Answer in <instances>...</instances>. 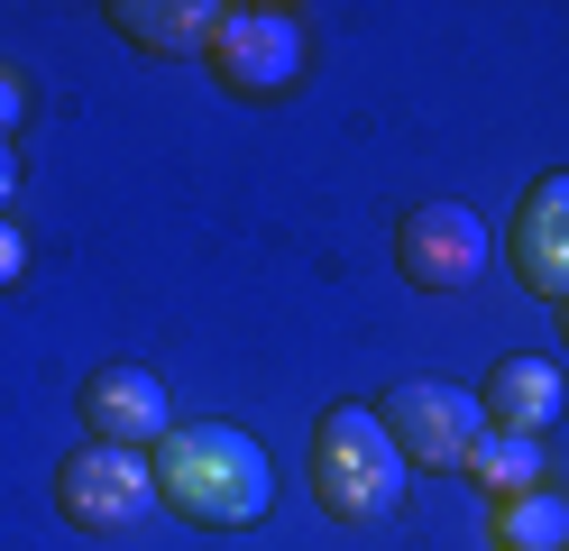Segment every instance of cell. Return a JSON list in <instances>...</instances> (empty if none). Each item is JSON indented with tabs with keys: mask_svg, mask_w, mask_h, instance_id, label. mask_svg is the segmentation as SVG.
Wrapping results in <instances>:
<instances>
[{
	"mask_svg": "<svg viewBox=\"0 0 569 551\" xmlns=\"http://www.w3.org/2000/svg\"><path fill=\"white\" fill-rule=\"evenodd\" d=\"M56 505H64L74 533L120 542V533H138L157 514V469H148V451H101V441H83V451L56 469Z\"/></svg>",
	"mask_w": 569,
	"mask_h": 551,
	"instance_id": "cell-5",
	"label": "cell"
},
{
	"mask_svg": "<svg viewBox=\"0 0 569 551\" xmlns=\"http://www.w3.org/2000/svg\"><path fill=\"white\" fill-rule=\"evenodd\" d=\"M83 432L101 441V451H157V441L174 432V404H166V377L138 358H111L83 377Z\"/></svg>",
	"mask_w": 569,
	"mask_h": 551,
	"instance_id": "cell-7",
	"label": "cell"
},
{
	"mask_svg": "<svg viewBox=\"0 0 569 551\" xmlns=\"http://www.w3.org/2000/svg\"><path fill=\"white\" fill-rule=\"evenodd\" d=\"M396 267L413 294H469L487 267H496V230L469 211V203H413L396 220Z\"/></svg>",
	"mask_w": 569,
	"mask_h": 551,
	"instance_id": "cell-4",
	"label": "cell"
},
{
	"mask_svg": "<svg viewBox=\"0 0 569 551\" xmlns=\"http://www.w3.org/2000/svg\"><path fill=\"white\" fill-rule=\"evenodd\" d=\"M10 203H19V157L0 147V220H10Z\"/></svg>",
	"mask_w": 569,
	"mask_h": 551,
	"instance_id": "cell-15",
	"label": "cell"
},
{
	"mask_svg": "<svg viewBox=\"0 0 569 551\" xmlns=\"http://www.w3.org/2000/svg\"><path fill=\"white\" fill-rule=\"evenodd\" d=\"M28 276V230H19V220H0V294H10Z\"/></svg>",
	"mask_w": 569,
	"mask_h": 551,
	"instance_id": "cell-14",
	"label": "cell"
},
{
	"mask_svg": "<svg viewBox=\"0 0 569 551\" xmlns=\"http://www.w3.org/2000/svg\"><path fill=\"white\" fill-rule=\"evenodd\" d=\"M405 451L396 432H386L377 404H331L322 423H312V496H322V514H340V524H396L405 505Z\"/></svg>",
	"mask_w": 569,
	"mask_h": 551,
	"instance_id": "cell-2",
	"label": "cell"
},
{
	"mask_svg": "<svg viewBox=\"0 0 569 551\" xmlns=\"http://www.w3.org/2000/svg\"><path fill=\"white\" fill-rule=\"evenodd\" d=\"M28 110H38V83H28L19 65H0V147L19 138V120H28Z\"/></svg>",
	"mask_w": 569,
	"mask_h": 551,
	"instance_id": "cell-13",
	"label": "cell"
},
{
	"mask_svg": "<svg viewBox=\"0 0 569 551\" xmlns=\"http://www.w3.org/2000/svg\"><path fill=\"white\" fill-rule=\"evenodd\" d=\"M211 73H221V92L239 101H284L303 83V10H284V0H230L221 19H211Z\"/></svg>",
	"mask_w": 569,
	"mask_h": 551,
	"instance_id": "cell-3",
	"label": "cell"
},
{
	"mask_svg": "<svg viewBox=\"0 0 569 551\" xmlns=\"http://www.w3.org/2000/svg\"><path fill=\"white\" fill-rule=\"evenodd\" d=\"M469 478L506 505V496H532V488H551L542 478V441H523V432H487L478 451H469Z\"/></svg>",
	"mask_w": 569,
	"mask_h": 551,
	"instance_id": "cell-12",
	"label": "cell"
},
{
	"mask_svg": "<svg viewBox=\"0 0 569 551\" xmlns=\"http://www.w3.org/2000/svg\"><path fill=\"white\" fill-rule=\"evenodd\" d=\"M487 432H523V441H542L551 423H560V367L551 358H532V350H515V358H496L487 367Z\"/></svg>",
	"mask_w": 569,
	"mask_h": 551,
	"instance_id": "cell-9",
	"label": "cell"
},
{
	"mask_svg": "<svg viewBox=\"0 0 569 551\" xmlns=\"http://www.w3.org/2000/svg\"><path fill=\"white\" fill-rule=\"evenodd\" d=\"M496 551H569V496L560 488H532V496H506L496 505Z\"/></svg>",
	"mask_w": 569,
	"mask_h": 551,
	"instance_id": "cell-11",
	"label": "cell"
},
{
	"mask_svg": "<svg viewBox=\"0 0 569 551\" xmlns=\"http://www.w3.org/2000/svg\"><path fill=\"white\" fill-rule=\"evenodd\" d=\"M506 257H515V276L542 294V304H569V175H542V184L515 203Z\"/></svg>",
	"mask_w": 569,
	"mask_h": 551,
	"instance_id": "cell-8",
	"label": "cell"
},
{
	"mask_svg": "<svg viewBox=\"0 0 569 551\" xmlns=\"http://www.w3.org/2000/svg\"><path fill=\"white\" fill-rule=\"evenodd\" d=\"M101 19H111L138 56H202L221 10H211V0H111Z\"/></svg>",
	"mask_w": 569,
	"mask_h": 551,
	"instance_id": "cell-10",
	"label": "cell"
},
{
	"mask_svg": "<svg viewBox=\"0 0 569 551\" xmlns=\"http://www.w3.org/2000/svg\"><path fill=\"white\" fill-rule=\"evenodd\" d=\"M551 322H560V341H569V304H560V313H551Z\"/></svg>",
	"mask_w": 569,
	"mask_h": 551,
	"instance_id": "cell-16",
	"label": "cell"
},
{
	"mask_svg": "<svg viewBox=\"0 0 569 551\" xmlns=\"http://www.w3.org/2000/svg\"><path fill=\"white\" fill-rule=\"evenodd\" d=\"M148 469H157V505H174L202 533H239L276 505V469L239 423H174L148 451Z\"/></svg>",
	"mask_w": 569,
	"mask_h": 551,
	"instance_id": "cell-1",
	"label": "cell"
},
{
	"mask_svg": "<svg viewBox=\"0 0 569 551\" xmlns=\"http://www.w3.org/2000/svg\"><path fill=\"white\" fill-rule=\"evenodd\" d=\"M377 414L396 432L405 469H469V451L487 441V404L469 386H450V377H405Z\"/></svg>",
	"mask_w": 569,
	"mask_h": 551,
	"instance_id": "cell-6",
	"label": "cell"
}]
</instances>
